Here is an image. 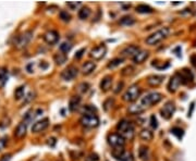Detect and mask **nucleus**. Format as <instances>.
<instances>
[{"label":"nucleus","mask_w":196,"mask_h":161,"mask_svg":"<svg viewBox=\"0 0 196 161\" xmlns=\"http://www.w3.org/2000/svg\"><path fill=\"white\" fill-rule=\"evenodd\" d=\"M117 130L119 132V134L121 135L124 140H133L134 136H135V130H134V126L131 122L127 120H122L118 123L117 125Z\"/></svg>","instance_id":"1"},{"label":"nucleus","mask_w":196,"mask_h":161,"mask_svg":"<svg viewBox=\"0 0 196 161\" xmlns=\"http://www.w3.org/2000/svg\"><path fill=\"white\" fill-rule=\"evenodd\" d=\"M169 33H170V29H168V27H163V29H158V31H156L155 33L151 34V35L146 38V44L149 46L157 45V44L160 43L163 38H166V37L169 35Z\"/></svg>","instance_id":"2"},{"label":"nucleus","mask_w":196,"mask_h":161,"mask_svg":"<svg viewBox=\"0 0 196 161\" xmlns=\"http://www.w3.org/2000/svg\"><path fill=\"white\" fill-rule=\"evenodd\" d=\"M163 99V95L160 93H157V91H153V93H149L145 97H143L141 100V105L144 107L146 106H151V105H156L159 101Z\"/></svg>","instance_id":"3"},{"label":"nucleus","mask_w":196,"mask_h":161,"mask_svg":"<svg viewBox=\"0 0 196 161\" xmlns=\"http://www.w3.org/2000/svg\"><path fill=\"white\" fill-rule=\"evenodd\" d=\"M80 123L85 128H97L99 125V118L95 114H84L80 120Z\"/></svg>","instance_id":"4"},{"label":"nucleus","mask_w":196,"mask_h":161,"mask_svg":"<svg viewBox=\"0 0 196 161\" xmlns=\"http://www.w3.org/2000/svg\"><path fill=\"white\" fill-rule=\"evenodd\" d=\"M141 95V88L137 85H132L129 89L124 93L123 95V100L127 101V102H132V101H135Z\"/></svg>","instance_id":"5"},{"label":"nucleus","mask_w":196,"mask_h":161,"mask_svg":"<svg viewBox=\"0 0 196 161\" xmlns=\"http://www.w3.org/2000/svg\"><path fill=\"white\" fill-rule=\"evenodd\" d=\"M108 143H109L110 146L113 147V148H122V147L124 146L125 140L120 134L113 133V134L108 135Z\"/></svg>","instance_id":"6"},{"label":"nucleus","mask_w":196,"mask_h":161,"mask_svg":"<svg viewBox=\"0 0 196 161\" xmlns=\"http://www.w3.org/2000/svg\"><path fill=\"white\" fill-rule=\"evenodd\" d=\"M77 73H79L77 67H75L74 65H70L61 72V79L63 81H72L77 76Z\"/></svg>","instance_id":"7"},{"label":"nucleus","mask_w":196,"mask_h":161,"mask_svg":"<svg viewBox=\"0 0 196 161\" xmlns=\"http://www.w3.org/2000/svg\"><path fill=\"white\" fill-rule=\"evenodd\" d=\"M106 52H107V47L105 45H99L94 49H92L89 56L94 60H100V59H103L105 57Z\"/></svg>","instance_id":"8"},{"label":"nucleus","mask_w":196,"mask_h":161,"mask_svg":"<svg viewBox=\"0 0 196 161\" xmlns=\"http://www.w3.org/2000/svg\"><path fill=\"white\" fill-rule=\"evenodd\" d=\"M174 111H175L174 103H173L172 101H168L165 106H163V108L160 110L161 117H163V119H166V120H169V119L173 116Z\"/></svg>","instance_id":"9"},{"label":"nucleus","mask_w":196,"mask_h":161,"mask_svg":"<svg viewBox=\"0 0 196 161\" xmlns=\"http://www.w3.org/2000/svg\"><path fill=\"white\" fill-rule=\"evenodd\" d=\"M31 38H32V32H25L22 35L18 36L17 40H15V47L17 48H23V47H25L29 43Z\"/></svg>","instance_id":"10"},{"label":"nucleus","mask_w":196,"mask_h":161,"mask_svg":"<svg viewBox=\"0 0 196 161\" xmlns=\"http://www.w3.org/2000/svg\"><path fill=\"white\" fill-rule=\"evenodd\" d=\"M48 125H49V119L45 118V119H41V120L37 121L33 124L32 126V132L33 133H38L41 132V131L46 130L48 128Z\"/></svg>","instance_id":"11"},{"label":"nucleus","mask_w":196,"mask_h":161,"mask_svg":"<svg viewBox=\"0 0 196 161\" xmlns=\"http://www.w3.org/2000/svg\"><path fill=\"white\" fill-rule=\"evenodd\" d=\"M139 52V48L135 45H130L125 47L123 50L121 51V55L123 57H130V58H134L137 53Z\"/></svg>","instance_id":"12"},{"label":"nucleus","mask_w":196,"mask_h":161,"mask_svg":"<svg viewBox=\"0 0 196 161\" xmlns=\"http://www.w3.org/2000/svg\"><path fill=\"white\" fill-rule=\"evenodd\" d=\"M44 40L48 44V45H55L58 40H59V34L56 31H49L44 35Z\"/></svg>","instance_id":"13"},{"label":"nucleus","mask_w":196,"mask_h":161,"mask_svg":"<svg viewBox=\"0 0 196 161\" xmlns=\"http://www.w3.org/2000/svg\"><path fill=\"white\" fill-rule=\"evenodd\" d=\"M181 83H182V81H181V76H180V74H175L174 76H172L171 77V79H170L169 85H168L169 91L174 93V91L179 88V86H180Z\"/></svg>","instance_id":"14"},{"label":"nucleus","mask_w":196,"mask_h":161,"mask_svg":"<svg viewBox=\"0 0 196 161\" xmlns=\"http://www.w3.org/2000/svg\"><path fill=\"white\" fill-rule=\"evenodd\" d=\"M163 79H165L163 75H151L147 79V84L153 87L159 86L163 82Z\"/></svg>","instance_id":"15"},{"label":"nucleus","mask_w":196,"mask_h":161,"mask_svg":"<svg viewBox=\"0 0 196 161\" xmlns=\"http://www.w3.org/2000/svg\"><path fill=\"white\" fill-rule=\"evenodd\" d=\"M26 128H27L26 121H23V122L20 123L17 126V128H15V132H14L15 137H17V138H22V137L25 136V134H26Z\"/></svg>","instance_id":"16"},{"label":"nucleus","mask_w":196,"mask_h":161,"mask_svg":"<svg viewBox=\"0 0 196 161\" xmlns=\"http://www.w3.org/2000/svg\"><path fill=\"white\" fill-rule=\"evenodd\" d=\"M149 57V52L146 50H139V52L137 53L135 57L133 58V61L134 63H136V64H141V63H143L144 61L146 60V59Z\"/></svg>","instance_id":"17"},{"label":"nucleus","mask_w":196,"mask_h":161,"mask_svg":"<svg viewBox=\"0 0 196 161\" xmlns=\"http://www.w3.org/2000/svg\"><path fill=\"white\" fill-rule=\"evenodd\" d=\"M95 69H96L95 62H93V61H87V62L84 63L83 67H82V73H83L84 75H88L91 74V73H93Z\"/></svg>","instance_id":"18"},{"label":"nucleus","mask_w":196,"mask_h":161,"mask_svg":"<svg viewBox=\"0 0 196 161\" xmlns=\"http://www.w3.org/2000/svg\"><path fill=\"white\" fill-rule=\"evenodd\" d=\"M81 105V97L79 95H75V96H72L70 98V102H69V109L71 111H75Z\"/></svg>","instance_id":"19"},{"label":"nucleus","mask_w":196,"mask_h":161,"mask_svg":"<svg viewBox=\"0 0 196 161\" xmlns=\"http://www.w3.org/2000/svg\"><path fill=\"white\" fill-rule=\"evenodd\" d=\"M111 85H112V77L111 76H106L104 77V79L100 83V88L101 90L107 91L111 88Z\"/></svg>","instance_id":"20"},{"label":"nucleus","mask_w":196,"mask_h":161,"mask_svg":"<svg viewBox=\"0 0 196 161\" xmlns=\"http://www.w3.org/2000/svg\"><path fill=\"white\" fill-rule=\"evenodd\" d=\"M139 137H141V140H145V142H149V140H153L154 134L151 130H147V128H144L139 132Z\"/></svg>","instance_id":"21"},{"label":"nucleus","mask_w":196,"mask_h":161,"mask_svg":"<svg viewBox=\"0 0 196 161\" xmlns=\"http://www.w3.org/2000/svg\"><path fill=\"white\" fill-rule=\"evenodd\" d=\"M144 110H145V107L142 106L141 103H139V105H132V106H130L129 109H127V111H129L130 113H132V114H139V113H142Z\"/></svg>","instance_id":"22"},{"label":"nucleus","mask_w":196,"mask_h":161,"mask_svg":"<svg viewBox=\"0 0 196 161\" xmlns=\"http://www.w3.org/2000/svg\"><path fill=\"white\" fill-rule=\"evenodd\" d=\"M89 15H91V10H89V8H87V7L81 8V10L79 11V17L82 20L87 19Z\"/></svg>","instance_id":"23"},{"label":"nucleus","mask_w":196,"mask_h":161,"mask_svg":"<svg viewBox=\"0 0 196 161\" xmlns=\"http://www.w3.org/2000/svg\"><path fill=\"white\" fill-rule=\"evenodd\" d=\"M139 156L143 161L148 160V148H147V147L142 146L139 150Z\"/></svg>","instance_id":"24"},{"label":"nucleus","mask_w":196,"mask_h":161,"mask_svg":"<svg viewBox=\"0 0 196 161\" xmlns=\"http://www.w3.org/2000/svg\"><path fill=\"white\" fill-rule=\"evenodd\" d=\"M135 23V20L132 17H123L120 20V24L124 25V26H130V25H133Z\"/></svg>","instance_id":"25"},{"label":"nucleus","mask_w":196,"mask_h":161,"mask_svg":"<svg viewBox=\"0 0 196 161\" xmlns=\"http://www.w3.org/2000/svg\"><path fill=\"white\" fill-rule=\"evenodd\" d=\"M136 11L139 13H151L153 12V9H151L149 6L146 5H139L136 7Z\"/></svg>","instance_id":"26"},{"label":"nucleus","mask_w":196,"mask_h":161,"mask_svg":"<svg viewBox=\"0 0 196 161\" xmlns=\"http://www.w3.org/2000/svg\"><path fill=\"white\" fill-rule=\"evenodd\" d=\"M8 79V70L7 69H0V86H3Z\"/></svg>","instance_id":"27"},{"label":"nucleus","mask_w":196,"mask_h":161,"mask_svg":"<svg viewBox=\"0 0 196 161\" xmlns=\"http://www.w3.org/2000/svg\"><path fill=\"white\" fill-rule=\"evenodd\" d=\"M55 61L57 64H63L67 61L65 53H57V55H55Z\"/></svg>","instance_id":"28"},{"label":"nucleus","mask_w":196,"mask_h":161,"mask_svg":"<svg viewBox=\"0 0 196 161\" xmlns=\"http://www.w3.org/2000/svg\"><path fill=\"white\" fill-rule=\"evenodd\" d=\"M59 49H60V51H61V52H65V53L69 52V51L72 49L71 43H68V41H65V43H62L61 45H60Z\"/></svg>","instance_id":"29"},{"label":"nucleus","mask_w":196,"mask_h":161,"mask_svg":"<svg viewBox=\"0 0 196 161\" xmlns=\"http://www.w3.org/2000/svg\"><path fill=\"white\" fill-rule=\"evenodd\" d=\"M122 62H123V58H116L108 63V67H109V69H113V67L120 65Z\"/></svg>","instance_id":"30"},{"label":"nucleus","mask_w":196,"mask_h":161,"mask_svg":"<svg viewBox=\"0 0 196 161\" xmlns=\"http://www.w3.org/2000/svg\"><path fill=\"white\" fill-rule=\"evenodd\" d=\"M23 96H24V86L18 87V88L15 89V93H14L15 99H21Z\"/></svg>","instance_id":"31"},{"label":"nucleus","mask_w":196,"mask_h":161,"mask_svg":"<svg viewBox=\"0 0 196 161\" xmlns=\"http://www.w3.org/2000/svg\"><path fill=\"white\" fill-rule=\"evenodd\" d=\"M88 88H89V84L88 83H81V84L77 86V90L80 91V93H86L87 90H88Z\"/></svg>","instance_id":"32"},{"label":"nucleus","mask_w":196,"mask_h":161,"mask_svg":"<svg viewBox=\"0 0 196 161\" xmlns=\"http://www.w3.org/2000/svg\"><path fill=\"white\" fill-rule=\"evenodd\" d=\"M94 111H96V108L91 105H87L83 108V112H85V114H94Z\"/></svg>","instance_id":"33"},{"label":"nucleus","mask_w":196,"mask_h":161,"mask_svg":"<svg viewBox=\"0 0 196 161\" xmlns=\"http://www.w3.org/2000/svg\"><path fill=\"white\" fill-rule=\"evenodd\" d=\"M171 133H172L173 135H175L178 138H181L182 135H183V130L180 128H173L172 130H171Z\"/></svg>","instance_id":"34"},{"label":"nucleus","mask_w":196,"mask_h":161,"mask_svg":"<svg viewBox=\"0 0 196 161\" xmlns=\"http://www.w3.org/2000/svg\"><path fill=\"white\" fill-rule=\"evenodd\" d=\"M132 73H134V67H127L125 69H123L121 72L122 75H131Z\"/></svg>","instance_id":"35"},{"label":"nucleus","mask_w":196,"mask_h":161,"mask_svg":"<svg viewBox=\"0 0 196 161\" xmlns=\"http://www.w3.org/2000/svg\"><path fill=\"white\" fill-rule=\"evenodd\" d=\"M60 17H61V19L63 20V21H65V22H68V21H70V14L69 13L67 12V11H61V12H60Z\"/></svg>","instance_id":"36"},{"label":"nucleus","mask_w":196,"mask_h":161,"mask_svg":"<svg viewBox=\"0 0 196 161\" xmlns=\"http://www.w3.org/2000/svg\"><path fill=\"white\" fill-rule=\"evenodd\" d=\"M151 125L153 128H158V122H157V119H156L155 116H151Z\"/></svg>","instance_id":"37"},{"label":"nucleus","mask_w":196,"mask_h":161,"mask_svg":"<svg viewBox=\"0 0 196 161\" xmlns=\"http://www.w3.org/2000/svg\"><path fill=\"white\" fill-rule=\"evenodd\" d=\"M87 161H99V157L96 154H91L88 157H87Z\"/></svg>","instance_id":"38"},{"label":"nucleus","mask_w":196,"mask_h":161,"mask_svg":"<svg viewBox=\"0 0 196 161\" xmlns=\"http://www.w3.org/2000/svg\"><path fill=\"white\" fill-rule=\"evenodd\" d=\"M123 86H124V83L119 82V83H118V85H117V87H116V89H113V91H115L116 94H118V93H119V91L123 88Z\"/></svg>","instance_id":"39"},{"label":"nucleus","mask_w":196,"mask_h":161,"mask_svg":"<svg viewBox=\"0 0 196 161\" xmlns=\"http://www.w3.org/2000/svg\"><path fill=\"white\" fill-rule=\"evenodd\" d=\"M67 5L68 7H70L71 9H76L79 6H81V2H71V1H69Z\"/></svg>","instance_id":"40"},{"label":"nucleus","mask_w":196,"mask_h":161,"mask_svg":"<svg viewBox=\"0 0 196 161\" xmlns=\"http://www.w3.org/2000/svg\"><path fill=\"white\" fill-rule=\"evenodd\" d=\"M7 142H8V138H7V137H3V138H1V140H0V150H1V149H2L3 147L6 146Z\"/></svg>","instance_id":"41"},{"label":"nucleus","mask_w":196,"mask_h":161,"mask_svg":"<svg viewBox=\"0 0 196 161\" xmlns=\"http://www.w3.org/2000/svg\"><path fill=\"white\" fill-rule=\"evenodd\" d=\"M10 159H11V155L7 154V155H3V156L0 158V161H10Z\"/></svg>","instance_id":"42"},{"label":"nucleus","mask_w":196,"mask_h":161,"mask_svg":"<svg viewBox=\"0 0 196 161\" xmlns=\"http://www.w3.org/2000/svg\"><path fill=\"white\" fill-rule=\"evenodd\" d=\"M83 52H85V49H81V50L80 51H77V53L76 55H75V59H80L82 57V56H83Z\"/></svg>","instance_id":"43"},{"label":"nucleus","mask_w":196,"mask_h":161,"mask_svg":"<svg viewBox=\"0 0 196 161\" xmlns=\"http://www.w3.org/2000/svg\"><path fill=\"white\" fill-rule=\"evenodd\" d=\"M193 109H194V102H192L191 111H190V112H189V117H191V116H192V111H193Z\"/></svg>","instance_id":"44"}]
</instances>
